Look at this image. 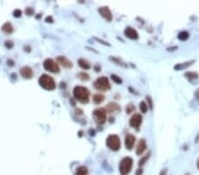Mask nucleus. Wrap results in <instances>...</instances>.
<instances>
[{
    "label": "nucleus",
    "instance_id": "f257e3e1",
    "mask_svg": "<svg viewBox=\"0 0 199 175\" xmlns=\"http://www.w3.org/2000/svg\"><path fill=\"white\" fill-rule=\"evenodd\" d=\"M74 96L75 97L76 100L82 104H86L88 102V97H89V91L88 88L82 86H76L74 88Z\"/></svg>",
    "mask_w": 199,
    "mask_h": 175
},
{
    "label": "nucleus",
    "instance_id": "f03ea898",
    "mask_svg": "<svg viewBox=\"0 0 199 175\" xmlns=\"http://www.w3.org/2000/svg\"><path fill=\"white\" fill-rule=\"evenodd\" d=\"M39 84L46 90H53L56 88L55 82L52 77L48 74H43L39 78Z\"/></svg>",
    "mask_w": 199,
    "mask_h": 175
},
{
    "label": "nucleus",
    "instance_id": "7ed1b4c3",
    "mask_svg": "<svg viewBox=\"0 0 199 175\" xmlns=\"http://www.w3.org/2000/svg\"><path fill=\"white\" fill-rule=\"evenodd\" d=\"M133 166L132 158L127 156L124 157L120 164V173L121 175H128Z\"/></svg>",
    "mask_w": 199,
    "mask_h": 175
},
{
    "label": "nucleus",
    "instance_id": "20e7f679",
    "mask_svg": "<svg viewBox=\"0 0 199 175\" xmlns=\"http://www.w3.org/2000/svg\"><path fill=\"white\" fill-rule=\"evenodd\" d=\"M106 145L111 151H117L120 148V140L119 136L115 134H111L106 140Z\"/></svg>",
    "mask_w": 199,
    "mask_h": 175
},
{
    "label": "nucleus",
    "instance_id": "39448f33",
    "mask_svg": "<svg viewBox=\"0 0 199 175\" xmlns=\"http://www.w3.org/2000/svg\"><path fill=\"white\" fill-rule=\"evenodd\" d=\"M93 117L97 124H104L106 121V110L104 108L95 110L93 111Z\"/></svg>",
    "mask_w": 199,
    "mask_h": 175
},
{
    "label": "nucleus",
    "instance_id": "423d86ee",
    "mask_svg": "<svg viewBox=\"0 0 199 175\" xmlns=\"http://www.w3.org/2000/svg\"><path fill=\"white\" fill-rule=\"evenodd\" d=\"M94 86L97 89L102 90V91L108 90L111 88L110 82L106 77H100V78L97 79V81L94 82Z\"/></svg>",
    "mask_w": 199,
    "mask_h": 175
},
{
    "label": "nucleus",
    "instance_id": "0eeeda50",
    "mask_svg": "<svg viewBox=\"0 0 199 175\" xmlns=\"http://www.w3.org/2000/svg\"><path fill=\"white\" fill-rule=\"evenodd\" d=\"M44 67L45 70L51 72V73H59V65L52 59H47L44 62Z\"/></svg>",
    "mask_w": 199,
    "mask_h": 175
},
{
    "label": "nucleus",
    "instance_id": "6e6552de",
    "mask_svg": "<svg viewBox=\"0 0 199 175\" xmlns=\"http://www.w3.org/2000/svg\"><path fill=\"white\" fill-rule=\"evenodd\" d=\"M141 123H142V116L140 114H137V113L134 114L131 117L130 120H129L130 126L134 128H138L140 127Z\"/></svg>",
    "mask_w": 199,
    "mask_h": 175
},
{
    "label": "nucleus",
    "instance_id": "1a4fd4ad",
    "mask_svg": "<svg viewBox=\"0 0 199 175\" xmlns=\"http://www.w3.org/2000/svg\"><path fill=\"white\" fill-rule=\"evenodd\" d=\"M98 13L102 15V17H104L106 21L111 22L112 20V15L111 13L110 9L108 7H101L98 9Z\"/></svg>",
    "mask_w": 199,
    "mask_h": 175
},
{
    "label": "nucleus",
    "instance_id": "9d476101",
    "mask_svg": "<svg viewBox=\"0 0 199 175\" xmlns=\"http://www.w3.org/2000/svg\"><path fill=\"white\" fill-rule=\"evenodd\" d=\"M135 142V137L132 134H128L125 138V146L128 150H132Z\"/></svg>",
    "mask_w": 199,
    "mask_h": 175
},
{
    "label": "nucleus",
    "instance_id": "9b49d317",
    "mask_svg": "<svg viewBox=\"0 0 199 175\" xmlns=\"http://www.w3.org/2000/svg\"><path fill=\"white\" fill-rule=\"evenodd\" d=\"M125 36H127V37H128V38H130V39H132V40H136V39H138V34H137V32L132 28V27H127L126 29H125Z\"/></svg>",
    "mask_w": 199,
    "mask_h": 175
},
{
    "label": "nucleus",
    "instance_id": "f8f14e48",
    "mask_svg": "<svg viewBox=\"0 0 199 175\" xmlns=\"http://www.w3.org/2000/svg\"><path fill=\"white\" fill-rule=\"evenodd\" d=\"M21 74L23 78L25 79H31L33 76V71L30 67L28 66H24L21 69Z\"/></svg>",
    "mask_w": 199,
    "mask_h": 175
},
{
    "label": "nucleus",
    "instance_id": "ddd939ff",
    "mask_svg": "<svg viewBox=\"0 0 199 175\" xmlns=\"http://www.w3.org/2000/svg\"><path fill=\"white\" fill-rule=\"evenodd\" d=\"M57 61H58V63H59V65L63 66L64 67H66V68H71V67L73 66V63H72L70 60H68L66 57H63V56L58 57V58H57Z\"/></svg>",
    "mask_w": 199,
    "mask_h": 175
},
{
    "label": "nucleus",
    "instance_id": "4468645a",
    "mask_svg": "<svg viewBox=\"0 0 199 175\" xmlns=\"http://www.w3.org/2000/svg\"><path fill=\"white\" fill-rule=\"evenodd\" d=\"M147 148V144H146V142L144 139H142L139 141L138 142V145L136 147V154L137 155H142V153L144 152V151L146 150Z\"/></svg>",
    "mask_w": 199,
    "mask_h": 175
},
{
    "label": "nucleus",
    "instance_id": "2eb2a0df",
    "mask_svg": "<svg viewBox=\"0 0 199 175\" xmlns=\"http://www.w3.org/2000/svg\"><path fill=\"white\" fill-rule=\"evenodd\" d=\"M2 31L4 32L5 34H11L13 31V26L10 22H5L2 26Z\"/></svg>",
    "mask_w": 199,
    "mask_h": 175
},
{
    "label": "nucleus",
    "instance_id": "dca6fc26",
    "mask_svg": "<svg viewBox=\"0 0 199 175\" xmlns=\"http://www.w3.org/2000/svg\"><path fill=\"white\" fill-rule=\"evenodd\" d=\"M106 110L110 113H114V112H117V111L120 110V106L117 104H115V103H111V104H109L107 105Z\"/></svg>",
    "mask_w": 199,
    "mask_h": 175
},
{
    "label": "nucleus",
    "instance_id": "f3484780",
    "mask_svg": "<svg viewBox=\"0 0 199 175\" xmlns=\"http://www.w3.org/2000/svg\"><path fill=\"white\" fill-rule=\"evenodd\" d=\"M88 168L86 166L82 165V166H80L76 169V172H75L74 175H88Z\"/></svg>",
    "mask_w": 199,
    "mask_h": 175
},
{
    "label": "nucleus",
    "instance_id": "a211bd4d",
    "mask_svg": "<svg viewBox=\"0 0 199 175\" xmlns=\"http://www.w3.org/2000/svg\"><path fill=\"white\" fill-rule=\"evenodd\" d=\"M105 100V96L102 94H96L93 96V101L95 104H101Z\"/></svg>",
    "mask_w": 199,
    "mask_h": 175
},
{
    "label": "nucleus",
    "instance_id": "6ab92c4d",
    "mask_svg": "<svg viewBox=\"0 0 199 175\" xmlns=\"http://www.w3.org/2000/svg\"><path fill=\"white\" fill-rule=\"evenodd\" d=\"M78 63H79V65L80 66L82 67V68H83V69H85V70H88L90 68V66H89V64L88 63V61H86L85 59H80L79 60H78Z\"/></svg>",
    "mask_w": 199,
    "mask_h": 175
},
{
    "label": "nucleus",
    "instance_id": "aec40b11",
    "mask_svg": "<svg viewBox=\"0 0 199 175\" xmlns=\"http://www.w3.org/2000/svg\"><path fill=\"white\" fill-rule=\"evenodd\" d=\"M189 35L188 32L182 31V32H180V33L178 35V39L180 40V41H185V40H187V39L189 38Z\"/></svg>",
    "mask_w": 199,
    "mask_h": 175
},
{
    "label": "nucleus",
    "instance_id": "412c9836",
    "mask_svg": "<svg viewBox=\"0 0 199 175\" xmlns=\"http://www.w3.org/2000/svg\"><path fill=\"white\" fill-rule=\"evenodd\" d=\"M185 76H186L188 79H189V80H195V79H197V78L198 77V74L197 73L191 72V73H187L185 74Z\"/></svg>",
    "mask_w": 199,
    "mask_h": 175
},
{
    "label": "nucleus",
    "instance_id": "4be33fe9",
    "mask_svg": "<svg viewBox=\"0 0 199 175\" xmlns=\"http://www.w3.org/2000/svg\"><path fill=\"white\" fill-rule=\"evenodd\" d=\"M140 110L143 113H146L148 110V105L145 104V102H141L140 103Z\"/></svg>",
    "mask_w": 199,
    "mask_h": 175
},
{
    "label": "nucleus",
    "instance_id": "5701e85b",
    "mask_svg": "<svg viewBox=\"0 0 199 175\" xmlns=\"http://www.w3.org/2000/svg\"><path fill=\"white\" fill-rule=\"evenodd\" d=\"M149 157H150V153L146 154V155H145V156H143V158H142V159L139 161V164H138V165H139V166L143 165L145 164V162H146V161L149 159Z\"/></svg>",
    "mask_w": 199,
    "mask_h": 175
},
{
    "label": "nucleus",
    "instance_id": "b1692460",
    "mask_svg": "<svg viewBox=\"0 0 199 175\" xmlns=\"http://www.w3.org/2000/svg\"><path fill=\"white\" fill-rule=\"evenodd\" d=\"M78 77H79L81 80H82V81H88V79H89V76H88L86 73H84V72L80 73L78 74Z\"/></svg>",
    "mask_w": 199,
    "mask_h": 175
},
{
    "label": "nucleus",
    "instance_id": "393cba45",
    "mask_svg": "<svg viewBox=\"0 0 199 175\" xmlns=\"http://www.w3.org/2000/svg\"><path fill=\"white\" fill-rule=\"evenodd\" d=\"M111 80H112V81H113L114 82H116L117 84H120V83L122 82L121 79H120V78L119 76L115 75V74H111Z\"/></svg>",
    "mask_w": 199,
    "mask_h": 175
},
{
    "label": "nucleus",
    "instance_id": "a878e982",
    "mask_svg": "<svg viewBox=\"0 0 199 175\" xmlns=\"http://www.w3.org/2000/svg\"><path fill=\"white\" fill-rule=\"evenodd\" d=\"M22 14V12L20 10V9H16V10H14V12H13V16L16 17V18L21 17Z\"/></svg>",
    "mask_w": 199,
    "mask_h": 175
},
{
    "label": "nucleus",
    "instance_id": "bb28decb",
    "mask_svg": "<svg viewBox=\"0 0 199 175\" xmlns=\"http://www.w3.org/2000/svg\"><path fill=\"white\" fill-rule=\"evenodd\" d=\"M26 13L27 14V15H33V13H34V9L33 8H31V7H28V8H27L26 9Z\"/></svg>",
    "mask_w": 199,
    "mask_h": 175
},
{
    "label": "nucleus",
    "instance_id": "cd10ccee",
    "mask_svg": "<svg viewBox=\"0 0 199 175\" xmlns=\"http://www.w3.org/2000/svg\"><path fill=\"white\" fill-rule=\"evenodd\" d=\"M4 45H5V47L6 48H8V49H11L13 46V43L12 42V41H5V43H4Z\"/></svg>",
    "mask_w": 199,
    "mask_h": 175
},
{
    "label": "nucleus",
    "instance_id": "c85d7f7f",
    "mask_svg": "<svg viewBox=\"0 0 199 175\" xmlns=\"http://www.w3.org/2000/svg\"><path fill=\"white\" fill-rule=\"evenodd\" d=\"M147 100H148V102H149V104H150V105H149V107H150V109H152V101H151V98L150 97V96H147Z\"/></svg>",
    "mask_w": 199,
    "mask_h": 175
},
{
    "label": "nucleus",
    "instance_id": "c756f323",
    "mask_svg": "<svg viewBox=\"0 0 199 175\" xmlns=\"http://www.w3.org/2000/svg\"><path fill=\"white\" fill-rule=\"evenodd\" d=\"M45 22H50L51 23V22H53V20H52V18H51L50 16H49V17H47V18L45 19Z\"/></svg>",
    "mask_w": 199,
    "mask_h": 175
},
{
    "label": "nucleus",
    "instance_id": "7c9ffc66",
    "mask_svg": "<svg viewBox=\"0 0 199 175\" xmlns=\"http://www.w3.org/2000/svg\"><path fill=\"white\" fill-rule=\"evenodd\" d=\"M143 174V170L142 169H138L136 172V175H142Z\"/></svg>",
    "mask_w": 199,
    "mask_h": 175
},
{
    "label": "nucleus",
    "instance_id": "2f4dec72",
    "mask_svg": "<svg viewBox=\"0 0 199 175\" xmlns=\"http://www.w3.org/2000/svg\"><path fill=\"white\" fill-rule=\"evenodd\" d=\"M166 169L162 170V172L160 173V175H166Z\"/></svg>",
    "mask_w": 199,
    "mask_h": 175
},
{
    "label": "nucleus",
    "instance_id": "473e14b6",
    "mask_svg": "<svg viewBox=\"0 0 199 175\" xmlns=\"http://www.w3.org/2000/svg\"><path fill=\"white\" fill-rule=\"evenodd\" d=\"M7 63H8V64H10V65H9V66H13V65H14V63H13V61H11V60H8V61H7Z\"/></svg>",
    "mask_w": 199,
    "mask_h": 175
},
{
    "label": "nucleus",
    "instance_id": "72a5a7b5",
    "mask_svg": "<svg viewBox=\"0 0 199 175\" xmlns=\"http://www.w3.org/2000/svg\"><path fill=\"white\" fill-rule=\"evenodd\" d=\"M198 168L199 169V160H198Z\"/></svg>",
    "mask_w": 199,
    "mask_h": 175
},
{
    "label": "nucleus",
    "instance_id": "f704fd0d",
    "mask_svg": "<svg viewBox=\"0 0 199 175\" xmlns=\"http://www.w3.org/2000/svg\"><path fill=\"white\" fill-rule=\"evenodd\" d=\"M187 175H189V174H187Z\"/></svg>",
    "mask_w": 199,
    "mask_h": 175
}]
</instances>
